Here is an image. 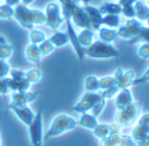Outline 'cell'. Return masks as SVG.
<instances>
[{
  "label": "cell",
  "instance_id": "1",
  "mask_svg": "<svg viewBox=\"0 0 149 146\" xmlns=\"http://www.w3.org/2000/svg\"><path fill=\"white\" fill-rule=\"evenodd\" d=\"M13 17L26 30H31L36 25L45 24L43 10L33 9V8H29L28 5L21 4V3L13 7Z\"/></svg>",
  "mask_w": 149,
  "mask_h": 146
},
{
  "label": "cell",
  "instance_id": "2",
  "mask_svg": "<svg viewBox=\"0 0 149 146\" xmlns=\"http://www.w3.org/2000/svg\"><path fill=\"white\" fill-rule=\"evenodd\" d=\"M77 127V120H74L72 116L65 115V113H59L54 118L51 125H50L49 131H47L46 136L43 137L45 140H49L51 137L59 136V134L64 133V132L72 131Z\"/></svg>",
  "mask_w": 149,
  "mask_h": 146
},
{
  "label": "cell",
  "instance_id": "3",
  "mask_svg": "<svg viewBox=\"0 0 149 146\" xmlns=\"http://www.w3.org/2000/svg\"><path fill=\"white\" fill-rule=\"evenodd\" d=\"M85 56L92 59H113V57H119V51L110 43L98 39L85 48Z\"/></svg>",
  "mask_w": 149,
  "mask_h": 146
},
{
  "label": "cell",
  "instance_id": "4",
  "mask_svg": "<svg viewBox=\"0 0 149 146\" xmlns=\"http://www.w3.org/2000/svg\"><path fill=\"white\" fill-rule=\"evenodd\" d=\"M140 115V106L137 103L132 102L130 106L120 110H116L115 113V123L120 127H130L137 120Z\"/></svg>",
  "mask_w": 149,
  "mask_h": 146
},
{
  "label": "cell",
  "instance_id": "5",
  "mask_svg": "<svg viewBox=\"0 0 149 146\" xmlns=\"http://www.w3.org/2000/svg\"><path fill=\"white\" fill-rule=\"evenodd\" d=\"M43 13H45V24L49 28L54 29V30H58V28H60L62 24L64 22L62 8H60V4H58V3H49L46 5V8H45Z\"/></svg>",
  "mask_w": 149,
  "mask_h": 146
},
{
  "label": "cell",
  "instance_id": "6",
  "mask_svg": "<svg viewBox=\"0 0 149 146\" xmlns=\"http://www.w3.org/2000/svg\"><path fill=\"white\" fill-rule=\"evenodd\" d=\"M29 134L33 146H42L43 142V124H42V111L39 110L34 115V119L29 124Z\"/></svg>",
  "mask_w": 149,
  "mask_h": 146
},
{
  "label": "cell",
  "instance_id": "7",
  "mask_svg": "<svg viewBox=\"0 0 149 146\" xmlns=\"http://www.w3.org/2000/svg\"><path fill=\"white\" fill-rule=\"evenodd\" d=\"M143 22H140L136 18H128L127 22L124 25L119 26L116 29V34L118 38H123V39H135L139 34V30L141 29Z\"/></svg>",
  "mask_w": 149,
  "mask_h": 146
},
{
  "label": "cell",
  "instance_id": "8",
  "mask_svg": "<svg viewBox=\"0 0 149 146\" xmlns=\"http://www.w3.org/2000/svg\"><path fill=\"white\" fill-rule=\"evenodd\" d=\"M102 99L101 97V93L97 91H85V94L82 95V98L79 100L76 106L73 107L74 112H79V113H84L88 112V111L92 110V107L98 102V100Z\"/></svg>",
  "mask_w": 149,
  "mask_h": 146
},
{
  "label": "cell",
  "instance_id": "9",
  "mask_svg": "<svg viewBox=\"0 0 149 146\" xmlns=\"http://www.w3.org/2000/svg\"><path fill=\"white\" fill-rule=\"evenodd\" d=\"M38 94L31 91H13L12 93V99H10L9 104L7 106V110H10L13 107H22V106H28L29 103L34 102L37 99Z\"/></svg>",
  "mask_w": 149,
  "mask_h": 146
},
{
  "label": "cell",
  "instance_id": "10",
  "mask_svg": "<svg viewBox=\"0 0 149 146\" xmlns=\"http://www.w3.org/2000/svg\"><path fill=\"white\" fill-rule=\"evenodd\" d=\"M114 78L116 81V86L120 89H128L130 86L134 85V80L136 78V73L131 69H116L115 73H114Z\"/></svg>",
  "mask_w": 149,
  "mask_h": 146
},
{
  "label": "cell",
  "instance_id": "11",
  "mask_svg": "<svg viewBox=\"0 0 149 146\" xmlns=\"http://www.w3.org/2000/svg\"><path fill=\"white\" fill-rule=\"evenodd\" d=\"M71 21L74 26L80 29H92L90 21L86 16V12L84 10V7H80L79 4L74 5L72 13H71Z\"/></svg>",
  "mask_w": 149,
  "mask_h": 146
},
{
  "label": "cell",
  "instance_id": "12",
  "mask_svg": "<svg viewBox=\"0 0 149 146\" xmlns=\"http://www.w3.org/2000/svg\"><path fill=\"white\" fill-rule=\"evenodd\" d=\"M65 22H67V34H68V41H70V43L72 44L74 52H76V56L79 60H84L85 57V48H82L81 44L79 43V38H77V33L74 31V28L72 25V21L68 18V20H65Z\"/></svg>",
  "mask_w": 149,
  "mask_h": 146
},
{
  "label": "cell",
  "instance_id": "13",
  "mask_svg": "<svg viewBox=\"0 0 149 146\" xmlns=\"http://www.w3.org/2000/svg\"><path fill=\"white\" fill-rule=\"evenodd\" d=\"M84 10L86 12V16L90 21L93 30H98L102 26V15L100 12V8H95L93 5L85 4L84 5Z\"/></svg>",
  "mask_w": 149,
  "mask_h": 146
},
{
  "label": "cell",
  "instance_id": "14",
  "mask_svg": "<svg viewBox=\"0 0 149 146\" xmlns=\"http://www.w3.org/2000/svg\"><path fill=\"white\" fill-rule=\"evenodd\" d=\"M120 129H122V127L116 123H114V124H97V127L93 129V132H94L95 137L102 140V138H105L106 136H109L110 133H113V132H120Z\"/></svg>",
  "mask_w": 149,
  "mask_h": 146
},
{
  "label": "cell",
  "instance_id": "15",
  "mask_svg": "<svg viewBox=\"0 0 149 146\" xmlns=\"http://www.w3.org/2000/svg\"><path fill=\"white\" fill-rule=\"evenodd\" d=\"M10 111H13L15 115L17 116V118L20 119L25 125H29V124L33 121L34 115H36V113L33 112V110H31L30 107H28V106H22V107H13V108H10Z\"/></svg>",
  "mask_w": 149,
  "mask_h": 146
},
{
  "label": "cell",
  "instance_id": "16",
  "mask_svg": "<svg viewBox=\"0 0 149 146\" xmlns=\"http://www.w3.org/2000/svg\"><path fill=\"white\" fill-rule=\"evenodd\" d=\"M134 102V98H132V94L130 91V89H120L115 95V106L116 110H120V108H124L127 106H130Z\"/></svg>",
  "mask_w": 149,
  "mask_h": 146
},
{
  "label": "cell",
  "instance_id": "17",
  "mask_svg": "<svg viewBox=\"0 0 149 146\" xmlns=\"http://www.w3.org/2000/svg\"><path fill=\"white\" fill-rule=\"evenodd\" d=\"M7 84L9 87V91H28L30 87V82L28 80H13L10 77H7Z\"/></svg>",
  "mask_w": 149,
  "mask_h": 146
},
{
  "label": "cell",
  "instance_id": "18",
  "mask_svg": "<svg viewBox=\"0 0 149 146\" xmlns=\"http://www.w3.org/2000/svg\"><path fill=\"white\" fill-rule=\"evenodd\" d=\"M25 57L30 63H34V64H37V63L41 62L42 54H41V51H39L38 44H34V43L29 44L25 50Z\"/></svg>",
  "mask_w": 149,
  "mask_h": 146
},
{
  "label": "cell",
  "instance_id": "19",
  "mask_svg": "<svg viewBox=\"0 0 149 146\" xmlns=\"http://www.w3.org/2000/svg\"><path fill=\"white\" fill-rule=\"evenodd\" d=\"M123 136L120 132H113L105 138L101 140V146H122L123 144Z\"/></svg>",
  "mask_w": 149,
  "mask_h": 146
},
{
  "label": "cell",
  "instance_id": "20",
  "mask_svg": "<svg viewBox=\"0 0 149 146\" xmlns=\"http://www.w3.org/2000/svg\"><path fill=\"white\" fill-rule=\"evenodd\" d=\"M77 38H79V43L81 44L82 48H86L93 43L94 30L93 29H81L80 34H77Z\"/></svg>",
  "mask_w": 149,
  "mask_h": 146
},
{
  "label": "cell",
  "instance_id": "21",
  "mask_svg": "<svg viewBox=\"0 0 149 146\" xmlns=\"http://www.w3.org/2000/svg\"><path fill=\"white\" fill-rule=\"evenodd\" d=\"M97 124H98L97 118L93 116L92 113H89V112L81 113V118L77 120V125H81L86 129H92V131L97 127Z\"/></svg>",
  "mask_w": 149,
  "mask_h": 146
},
{
  "label": "cell",
  "instance_id": "22",
  "mask_svg": "<svg viewBox=\"0 0 149 146\" xmlns=\"http://www.w3.org/2000/svg\"><path fill=\"white\" fill-rule=\"evenodd\" d=\"M100 31V41H103L106 43H111L118 38L116 34V29H111V28H106V26H101L98 29Z\"/></svg>",
  "mask_w": 149,
  "mask_h": 146
},
{
  "label": "cell",
  "instance_id": "23",
  "mask_svg": "<svg viewBox=\"0 0 149 146\" xmlns=\"http://www.w3.org/2000/svg\"><path fill=\"white\" fill-rule=\"evenodd\" d=\"M100 12L102 16L105 15H120L122 13V7L119 3H113L107 1L100 7Z\"/></svg>",
  "mask_w": 149,
  "mask_h": 146
},
{
  "label": "cell",
  "instance_id": "24",
  "mask_svg": "<svg viewBox=\"0 0 149 146\" xmlns=\"http://www.w3.org/2000/svg\"><path fill=\"white\" fill-rule=\"evenodd\" d=\"M135 8V13H136V20L139 21H147V18L149 17V8L143 3V0H137L134 4Z\"/></svg>",
  "mask_w": 149,
  "mask_h": 146
},
{
  "label": "cell",
  "instance_id": "25",
  "mask_svg": "<svg viewBox=\"0 0 149 146\" xmlns=\"http://www.w3.org/2000/svg\"><path fill=\"white\" fill-rule=\"evenodd\" d=\"M49 41L54 44V47H63L68 43V34L63 33V31H58L55 30V33L52 34L51 37L49 38Z\"/></svg>",
  "mask_w": 149,
  "mask_h": 146
},
{
  "label": "cell",
  "instance_id": "26",
  "mask_svg": "<svg viewBox=\"0 0 149 146\" xmlns=\"http://www.w3.org/2000/svg\"><path fill=\"white\" fill-rule=\"evenodd\" d=\"M148 136H149V125H144V124L137 123V125L132 131V138L136 142H139L141 140L147 138Z\"/></svg>",
  "mask_w": 149,
  "mask_h": 146
},
{
  "label": "cell",
  "instance_id": "27",
  "mask_svg": "<svg viewBox=\"0 0 149 146\" xmlns=\"http://www.w3.org/2000/svg\"><path fill=\"white\" fill-rule=\"evenodd\" d=\"M102 26L116 29L120 26V16L119 15H105L102 16Z\"/></svg>",
  "mask_w": 149,
  "mask_h": 146
},
{
  "label": "cell",
  "instance_id": "28",
  "mask_svg": "<svg viewBox=\"0 0 149 146\" xmlns=\"http://www.w3.org/2000/svg\"><path fill=\"white\" fill-rule=\"evenodd\" d=\"M100 82L95 76H88L85 78V91H98Z\"/></svg>",
  "mask_w": 149,
  "mask_h": 146
},
{
  "label": "cell",
  "instance_id": "29",
  "mask_svg": "<svg viewBox=\"0 0 149 146\" xmlns=\"http://www.w3.org/2000/svg\"><path fill=\"white\" fill-rule=\"evenodd\" d=\"M26 73V80H28L30 84H37L42 80V72L38 68H33V69H29Z\"/></svg>",
  "mask_w": 149,
  "mask_h": 146
},
{
  "label": "cell",
  "instance_id": "30",
  "mask_svg": "<svg viewBox=\"0 0 149 146\" xmlns=\"http://www.w3.org/2000/svg\"><path fill=\"white\" fill-rule=\"evenodd\" d=\"M30 42L34 44H39L41 42H43L46 39V35L42 30H37V29H31L30 30Z\"/></svg>",
  "mask_w": 149,
  "mask_h": 146
},
{
  "label": "cell",
  "instance_id": "31",
  "mask_svg": "<svg viewBox=\"0 0 149 146\" xmlns=\"http://www.w3.org/2000/svg\"><path fill=\"white\" fill-rule=\"evenodd\" d=\"M98 82H100V90H105L111 86H116V81L114 78V76H106L102 77V78H98Z\"/></svg>",
  "mask_w": 149,
  "mask_h": 146
},
{
  "label": "cell",
  "instance_id": "32",
  "mask_svg": "<svg viewBox=\"0 0 149 146\" xmlns=\"http://www.w3.org/2000/svg\"><path fill=\"white\" fill-rule=\"evenodd\" d=\"M38 47H39V51H41V54H42V57L50 55L52 51H54V48H55L54 44H52L49 39H45L43 42H41V43L38 44Z\"/></svg>",
  "mask_w": 149,
  "mask_h": 146
},
{
  "label": "cell",
  "instance_id": "33",
  "mask_svg": "<svg viewBox=\"0 0 149 146\" xmlns=\"http://www.w3.org/2000/svg\"><path fill=\"white\" fill-rule=\"evenodd\" d=\"M12 54H13V47L8 42L4 44H0V59L7 60L12 56Z\"/></svg>",
  "mask_w": 149,
  "mask_h": 146
},
{
  "label": "cell",
  "instance_id": "34",
  "mask_svg": "<svg viewBox=\"0 0 149 146\" xmlns=\"http://www.w3.org/2000/svg\"><path fill=\"white\" fill-rule=\"evenodd\" d=\"M13 17V7L8 4L0 5V18L1 20H8V18Z\"/></svg>",
  "mask_w": 149,
  "mask_h": 146
},
{
  "label": "cell",
  "instance_id": "35",
  "mask_svg": "<svg viewBox=\"0 0 149 146\" xmlns=\"http://www.w3.org/2000/svg\"><path fill=\"white\" fill-rule=\"evenodd\" d=\"M105 106H106V99H103V98H102V99H101V100H98V102L95 103V104L92 107V110H90V111H92V112H90V113H92L93 116H95V118H97V116L100 115V113L103 111V108H105Z\"/></svg>",
  "mask_w": 149,
  "mask_h": 146
},
{
  "label": "cell",
  "instance_id": "36",
  "mask_svg": "<svg viewBox=\"0 0 149 146\" xmlns=\"http://www.w3.org/2000/svg\"><path fill=\"white\" fill-rule=\"evenodd\" d=\"M119 91V87L118 86H111L109 87V89H105L101 91V97L103 98V99H111V98L114 97V95H116V93Z\"/></svg>",
  "mask_w": 149,
  "mask_h": 146
},
{
  "label": "cell",
  "instance_id": "37",
  "mask_svg": "<svg viewBox=\"0 0 149 146\" xmlns=\"http://www.w3.org/2000/svg\"><path fill=\"white\" fill-rule=\"evenodd\" d=\"M8 77L13 80H26V73L21 69H10L8 73Z\"/></svg>",
  "mask_w": 149,
  "mask_h": 146
},
{
  "label": "cell",
  "instance_id": "38",
  "mask_svg": "<svg viewBox=\"0 0 149 146\" xmlns=\"http://www.w3.org/2000/svg\"><path fill=\"white\" fill-rule=\"evenodd\" d=\"M122 15H124L127 18H135L136 13H135L134 5H123L122 7Z\"/></svg>",
  "mask_w": 149,
  "mask_h": 146
},
{
  "label": "cell",
  "instance_id": "39",
  "mask_svg": "<svg viewBox=\"0 0 149 146\" xmlns=\"http://www.w3.org/2000/svg\"><path fill=\"white\" fill-rule=\"evenodd\" d=\"M136 38H137V39H140V41H143L144 43L149 42V28H147V26L143 25V26H141V29L139 30V34H137Z\"/></svg>",
  "mask_w": 149,
  "mask_h": 146
},
{
  "label": "cell",
  "instance_id": "40",
  "mask_svg": "<svg viewBox=\"0 0 149 146\" xmlns=\"http://www.w3.org/2000/svg\"><path fill=\"white\" fill-rule=\"evenodd\" d=\"M9 71H10V67H9V64L7 63V60L0 59V78L8 77Z\"/></svg>",
  "mask_w": 149,
  "mask_h": 146
},
{
  "label": "cell",
  "instance_id": "41",
  "mask_svg": "<svg viewBox=\"0 0 149 146\" xmlns=\"http://www.w3.org/2000/svg\"><path fill=\"white\" fill-rule=\"evenodd\" d=\"M137 55H139L141 59H149V42L141 44L137 50Z\"/></svg>",
  "mask_w": 149,
  "mask_h": 146
},
{
  "label": "cell",
  "instance_id": "42",
  "mask_svg": "<svg viewBox=\"0 0 149 146\" xmlns=\"http://www.w3.org/2000/svg\"><path fill=\"white\" fill-rule=\"evenodd\" d=\"M149 81V68L144 72V74H141L140 77L134 80V85H140V84H145Z\"/></svg>",
  "mask_w": 149,
  "mask_h": 146
},
{
  "label": "cell",
  "instance_id": "43",
  "mask_svg": "<svg viewBox=\"0 0 149 146\" xmlns=\"http://www.w3.org/2000/svg\"><path fill=\"white\" fill-rule=\"evenodd\" d=\"M8 93H9V87H8V84H7V77L0 78V94L5 95Z\"/></svg>",
  "mask_w": 149,
  "mask_h": 146
},
{
  "label": "cell",
  "instance_id": "44",
  "mask_svg": "<svg viewBox=\"0 0 149 146\" xmlns=\"http://www.w3.org/2000/svg\"><path fill=\"white\" fill-rule=\"evenodd\" d=\"M137 123L144 124V125H149V113H144V115H141V118L139 119Z\"/></svg>",
  "mask_w": 149,
  "mask_h": 146
},
{
  "label": "cell",
  "instance_id": "45",
  "mask_svg": "<svg viewBox=\"0 0 149 146\" xmlns=\"http://www.w3.org/2000/svg\"><path fill=\"white\" fill-rule=\"evenodd\" d=\"M118 1L120 4V7H123V5H134L137 0H118Z\"/></svg>",
  "mask_w": 149,
  "mask_h": 146
},
{
  "label": "cell",
  "instance_id": "46",
  "mask_svg": "<svg viewBox=\"0 0 149 146\" xmlns=\"http://www.w3.org/2000/svg\"><path fill=\"white\" fill-rule=\"evenodd\" d=\"M21 0H5V4L10 5V7H16L17 4H20Z\"/></svg>",
  "mask_w": 149,
  "mask_h": 146
},
{
  "label": "cell",
  "instance_id": "47",
  "mask_svg": "<svg viewBox=\"0 0 149 146\" xmlns=\"http://www.w3.org/2000/svg\"><path fill=\"white\" fill-rule=\"evenodd\" d=\"M136 145L137 146H149V136L147 137V138H144V140H141V141L136 142Z\"/></svg>",
  "mask_w": 149,
  "mask_h": 146
},
{
  "label": "cell",
  "instance_id": "48",
  "mask_svg": "<svg viewBox=\"0 0 149 146\" xmlns=\"http://www.w3.org/2000/svg\"><path fill=\"white\" fill-rule=\"evenodd\" d=\"M33 1H34V0H21V4H24V5H28V7H29V5H30Z\"/></svg>",
  "mask_w": 149,
  "mask_h": 146
},
{
  "label": "cell",
  "instance_id": "49",
  "mask_svg": "<svg viewBox=\"0 0 149 146\" xmlns=\"http://www.w3.org/2000/svg\"><path fill=\"white\" fill-rule=\"evenodd\" d=\"M60 4H68V3H74L73 0H59Z\"/></svg>",
  "mask_w": 149,
  "mask_h": 146
},
{
  "label": "cell",
  "instance_id": "50",
  "mask_svg": "<svg viewBox=\"0 0 149 146\" xmlns=\"http://www.w3.org/2000/svg\"><path fill=\"white\" fill-rule=\"evenodd\" d=\"M4 43H7V39H5L3 35H0V44H4Z\"/></svg>",
  "mask_w": 149,
  "mask_h": 146
},
{
  "label": "cell",
  "instance_id": "51",
  "mask_svg": "<svg viewBox=\"0 0 149 146\" xmlns=\"http://www.w3.org/2000/svg\"><path fill=\"white\" fill-rule=\"evenodd\" d=\"M143 3H144L145 5H147V7L149 8V0H143Z\"/></svg>",
  "mask_w": 149,
  "mask_h": 146
},
{
  "label": "cell",
  "instance_id": "52",
  "mask_svg": "<svg viewBox=\"0 0 149 146\" xmlns=\"http://www.w3.org/2000/svg\"><path fill=\"white\" fill-rule=\"evenodd\" d=\"M145 22H147V28H149V17L147 18V21H145Z\"/></svg>",
  "mask_w": 149,
  "mask_h": 146
},
{
  "label": "cell",
  "instance_id": "53",
  "mask_svg": "<svg viewBox=\"0 0 149 146\" xmlns=\"http://www.w3.org/2000/svg\"><path fill=\"white\" fill-rule=\"evenodd\" d=\"M82 1H84V3H85V4H88V0H82Z\"/></svg>",
  "mask_w": 149,
  "mask_h": 146
},
{
  "label": "cell",
  "instance_id": "54",
  "mask_svg": "<svg viewBox=\"0 0 149 146\" xmlns=\"http://www.w3.org/2000/svg\"><path fill=\"white\" fill-rule=\"evenodd\" d=\"M0 146H1V140H0Z\"/></svg>",
  "mask_w": 149,
  "mask_h": 146
}]
</instances>
